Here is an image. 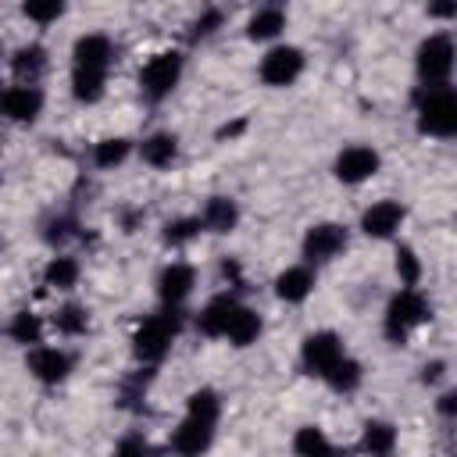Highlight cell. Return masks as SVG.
Wrapping results in <instances>:
<instances>
[{"label": "cell", "mask_w": 457, "mask_h": 457, "mask_svg": "<svg viewBox=\"0 0 457 457\" xmlns=\"http://www.w3.org/2000/svg\"><path fill=\"white\" fill-rule=\"evenodd\" d=\"M418 129L439 139H450L457 132V93L450 86H425V93L418 96Z\"/></svg>", "instance_id": "1"}, {"label": "cell", "mask_w": 457, "mask_h": 457, "mask_svg": "<svg viewBox=\"0 0 457 457\" xmlns=\"http://www.w3.org/2000/svg\"><path fill=\"white\" fill-rule=\"evenodd\" d=\"M175 336H179V311L175 307H164V311H157V314H150V318L139 321V328L132 336V350H136L139 361L154 364V361H161L168 353V346H171Z\"/></svg>", "instance_id": "2"}, {"label": "cell", "mask_w": 457, "mask_h": 457, "mask_svg": "<svg viewBox=\"0 0 457 457\" xmlns=\"http://www.w3.org/2000/svg\"><path fill=\"white\" fill-rule=\"evenodd\" d=\"M421 321H428V303L418 289H400L386 303V336L393 343H403L411 336V328H418Z\"/></svg>", "instance_id": "3"}, {"label": "cell", "mask_w": 457, "mask_h": 457, "mask_svg": "<svg viewBox=\"0 0 457 457\" xmlns=\"http://www.w3.org/2000/svg\"><path fill=\"white\" fill-rule=\"evenodd\" d=\"M414 64H418V79L425 86H446V79L453 71V39L446 32H432L428 39H421Z\"/></svg>", "instance_id": "4"}, {"label": "cell", "mask_w": 457, "mask_h": 457, "mask_svg": "<svg viewBox=\"0 0 457 457\" xmlns=\"http://www.w3.org/2000/svg\"><path fill=\"white\" fill-rule=\"evenodd\" d=\"M179 75H182V54L164 50V54H157V57L146 61V68L139 71V86H143V93L150 100H164L175 89Z\"/></svg>", "instance_id": "5"}, {"label": "cell", "mask_w": 457, "mask_h": 457, "mask_svg": "<svg viewBox=\"0 0 457 457\" xmlns=\"http://www.w3.org/2000/svg\"><path fill=\"white\" fill-rule=\"evenodd\" d=\"M343 357H346V350H343V339H339L336 332H311V336L303 339V346H300L303 368H307L311 375H318V378H325Z\"/></svg>", "instance_id": "6"}, {"label": "cell", "mask_w": 457, "mask_h": 457, "mask_svg": "<svg viewBox=\"0 0 457 457\" xmlns=\"http://www.w3.org/2000/svg\"><path fill=\"white\" fill-rule=\"evenodd\" d=\"M339 250H346V228L336 225V221H318L307 228L303 236V257L311 264H321V261H332Z\"/></svg>", "instance_id": "7"}, {"label": "cell", "mask_w": 457, "mask_h": 457, "mask_svg": "<svg viewBox=\"0 0 457 457\" xmlns=\"http://www.w3.org/2000/svg\"><path fill=\"white\" fill-rule=\"evenodd\" d=\"M303 71V54L296 46H275L261 61V79L268 86H289Z\"/></svg>", "instance_id": "8"}, {"label": "cell", "mask_w": 457, "mask_h": 457, "mask_svg": "<svg viewBox=\"0 0 457 457\" xmlns=\"http://www.w3.org/2000/svg\"><path fill=\"white\" fill-rule=\"evenodd\" d=\"M378 154L371 146H346L339 157H336V179L346 182V186H357L364 179H371L378 171Z\"/></svg>", "instance_id": "9"}, {"label": "cell", "mask_w": 457, "mask_h": 457, "mask_svg": "<svg viewBox=\"0 0 457 457\" xmlns=\"http://www.w3.org/2000/svg\"><path fill=\"white\" fill-rule=\"evenodd\" d=\"M403 218H407L403 204H396V200H378V204H371V207L361 214V228H364V236H371V239H389V236L403 225Z\"/></svg>", "instance_id": "10"}, {"label": "cell", "mask_w": 457, "mask_h": 457, "mask_svg": "<svg viewBox=\"0 0 457 457\" xmlns=\"http://www.w3.org/2000/svg\"><path fill=\"white\" fill-rule=\"evenodd\" d=\"M211 439H214V425L186 414L182 425H179L175 436H171V450H175L179 457H200V453L211 446Z\"/></svg>", "instance_id": "11"}, {"label": "cell", "mask_w": 457, "mask_h": 457, "mask_svg": "<svg viewBox=\"0 0 457 457\" xmlns=\"http://www.w3.org/2000/svg\"><path fill=\"white\" fill-rule=\"evenodd\" d=\"M193 282H196V271L182 261L168 264L161 275H157V296L164 300V307H179L189 293H193Z\"/></svg>", "instance_id": "12"}, {"label": "cell", "mask_w": 457, "mask_h": 457, "mask_svg": "<svg viewBox=\"0 0 457 457\" xmlns=\"http://www.w3.org/2000/svg\"><path fill=\"white\" fill-rule=\"evenodd\" d=\"M25 368H29L39 382L54 386V382H61V378L71 371V357H68L64 350H57V346H36V350L25 357Z\"/></svg>", "instance_id": "13"}, {"label": "cell", "mask_w": 457, "mask_h": 457, "mask_svg": "<svg viewBox=\"0 0 457 457\" xmlns=\"http://www.w3.org/2000/svg\"><path fill=\"white\" fill-rule=\"evenodd\" d=\"M71 57H75V68L107 71V64H111V57H114V46H111V39H107V36L89 32V36H79V39H75Z\"/></svg>", "instance_id": "14"}, {"label": "cell", "mask_w": 457, "mask_h": 457, "mask_svg": "<svg viewBox=\"0 0 457 457\" xmlns=\"http://www.w3.org/2000/svg\"><path fill=\"white\" fill-rule=\"evenodd\" d=\"M0 107L11 121H36L43 111V93L36 86H11V89H4Z\"/></svg>", "instance_id": "15"}, {"label": "cell", "mask_w": 457, "mask_h": 457, "mask_svg": "<svg viewBox=\"0 0 457 457\" xmlns=\"http://www.w3.org/2000/svg\"><path fill=\"white\" fill-rule=\"evenodd\" d=\"M221 336H225L232 346H250V343L261 336V314H257L253 307L236 303V311L228 314V325H225Z\"/></svg>", "instance_id": "16"}, {"label": "cell", "mask_w": 457, "mask_h": 457, "mask_svg": "<svg viewBox=\"0 0 457 457\" xmlns=\"http://www.w3.org/2000/svg\"><path fill=\"white\" fill-rule=\"evenodd\" d=\"M311 289H314V275H311L307 264L286 268V271L275 278V293H278V300H286V303H300V300H307Z\"/></svg>", "instance_id": "17"}, {"label": "cell", "mask_w": 457, "mask_h": 457, "mask_svg": "<svg viewBox=\"0 0 457 457\" xmlns=\"http://www.w3.org/2000/svg\"><path fill=\"white\" fill-rule=\"evenodd\" d=\"M232 311H236V296H232V293H221V296L207 300V307H204L200 318H196L200 332H204V336H221L225 325H228V314H232Z\"/></svg>", "instance_id": "18"}, {"label": "cell", "mask_w": 457, "mask_h": 457, "mask_svg": "<svg viewBox=\"0 0 457 457\" xmlns=\"http://www.w3.org/2000/svg\"><path fill=\"white\" fill-rule=\"evenodd\" d=\"M236 221H239V207L228 196H211L204 214H200V225L211 228V232H232Z\"/></svg>", "instance_id": "19"}, {"label": "cell", "mask_w": 457, "mask_h": 457, "mask_svg": "<svg viewBox=\"0 0 457 457\" xmlns=\"http://www.w3.org/2000/svg\"><path fill=\"white\" fill-rule=\"evenodd\" d=\"M396 446V428L389 421H368L364 436H361V450L368 457H389Z\"/></svg>", "instance_id": "20"}, {"label": "cell", "mask_w": 457, "mask_h": 457, "mask_svg": "<svg viewBox=\"0 0 457 457\" xmlns=\"http://www.w3.org/2000/svg\"><path fill=\"white\" fill-rule=\"evenodd\" d=\"M139 154H143L146 164H154V168H168V164L175 161V154H179V139H175L171 132H154V136L143 139Z\"/></svg>", "instance_id": "21"}, {"label": "cell", "mask_w": 457, "mask_h": 457, "mask_svg": "<svg viewBox=\"0 0 457 457\" xmlns=\"http://www.w3.org/2000/svg\"><path fill=\"white\" fill-rule=\"evenodd\" d=\"M11 68H14V75L21 79V86H32V82L39 79V71L46 68V50H43L39 43H32V46H21V50L14 54Z\"/></svg>", "instance_id": "22"}, {"label": "cell", "mask_w": 457, "mask_h": 457, "mask_svg": "<svg viewBox=\"0 0 457 457\" xmlns=\"http://www.w3.org/2000/svg\"><path fill=\"white\" fill-rule=\"evenodd\" d=\"M282 29H286V14H282V7H261V11L250 18L246 36H250V39H275Z\"/></svg>", "instance_id": "23"}, {"label": "cell", "mask_w": 457, "mask_h": 457, "mask_svg": "<svg viewBox=\"0 0 457 457\" xmlns=\"http://www.w3.org/2000/svg\"><path fill=\"white\" fill-rule=\"evenodd\" d=\"M293 450H296V457H328L332 453V443H328V436L318 425H303L293 436Z\"/></svg>", "instance_id": "24"}, {"label": "cell", "mask_w": 457, "mask_h": 457, "mask_svg": "<svg viewBox=\"0 0 457 457\" xmlns=\"http://www.w3.org/2000/svg\"><path fill=\"white\" fill-rule=\"evenodd\" d=\"M43 282L54 289H71L79 282V261L75 257H50V264L43 268Z\"/></svg>", "instance_id": "25"}, {"label": "cell", "mask_w": 457, "mask_h": 457, "mask_svg": "<svg viewBox=\"0 0 457 457\" xmlns=\"http://www.w3.org/2000/svg\"><path fill=\"white\" fill-rule=\"evenodd\" d=\"M71 93L82 104H96L104 96V71H89V68H75L71 71Z\"/></svg>", "instance_id": "26"}, {"label": "cell", "mask_w": 457, "mask_h": 457, "mask_svg": "<svg viewBox=\"0 0 457 457\" xmlns=\"http://www.w3.org/2000/svg\"><path fill=\"white\" fill-rule=\"evenodd\" d=\"M186 414L218 425V414H221V400H218V393H214V389H196V393H189V400H186Z\"/></svg>", "instance_id": "27"}, {"label": "cell", "mask_w": 457, "mask_h": 457, "mask_svg": "<svg viewBox=\"0 0 457 457\" xmlns=\"http://www.w3.org/2000/svg\"><path fill=\"white\" fill-rule=\"evenodd\" d=\"M361 378H364V371H361V364L350 361V357H343V361L325 375V382H328L336 393H353V389L361 386Z\"/></svg>", "instance_id": "28"}, {"label": "cell", "mask_w": 457, "mask_h": 457, "mask_svg": "<svg viewBox=\"0 0 457 457\" xmlns=\"http://www.w3.org/2000/svg\"><path fill=\"white\" fill-rule=\"evenodd\" d=\"M129 150H132V143L125 136H111V139H100L96 143L93 161H96V168H114V164H121L129 157Z\"/></svg>", "instance_id": "29"}, {"label": "cell", "mask_w": 457, "mask_h": 457, "mask_svg": "<svg viewBox=\"0 0 457 457\" xmlns=\"http://www.w3.org/2000/svg\"><path fill=\"white\" fill-rule=\"evenodd\" d=\"M11 339L14 343H39L43 339V321H39V314H32V311H18L14 318H11Z\"/></svg>", "instance_id": "30"}, {"label": "cell", "mask_w": 457, "mask_h": 457, "mask_svg": "<svg viewBox=\"0 0 457 457\" xmlns=\"http://www.w3.org/2000/svg\"><path fill=\"white\" fill-rule=\"evenodd\" d=\"M54 325H57V332H64V336H79V332H86V325H89L86 307H79V303H64V307L54 314Z\"/></svg>", "instance_id": "31"}, {"label": "cell", "mask_w": 457, "mask_h": 457, "mask_svg": "<svg viewBox=\"0 0 457 457\" xmlns=\"http://www.w3.org/2000/svg\"><path fill=\"white\" fill-rule=\"evenodd\" d=\"M396 275L403 282V289H414L418 278H421V261L411 246H396Z\"/></svg>", "instance_id": "32"}, {"label": "cell", "mask_w": 457, "mask_h": 457, "mask_svg": "<svg viewBox=\"0 0 457 457\" xmlns=\"http://www.w3.org/2000/svg\"><path fill=\"white\" fill-rule=\"evenodd\" d=\"M200 228H204L200 218H175V221L164 225V239H168V243H186V239H193Z\"/></svg>", "instance_id": "33"}, {"label": "cell", "mask_w": 457, "mask_h": 457, "mask_svg": "<svg viewBox=\"0 0 457 457\" xmlns=\"http://www.w3.org/2000/svg\"><path fill=\"white\" fill-rule=\"evenodd\" d=\"M21 11H25V18L46 25V21H57V18L64 14V4H61V0H46V4H36V0H32V4H25Z\"/></svg>", "instance_id": "34"}, {"label": "cell", "mask_w": 457, "mask_h": 457, "mask_svg": "<svg viewBox=\"0 0 457 457\" xmlns=\"http://www.w3.org/2000/svg\"><path fill=\"white\" fill-rule=\"evenodd\" d=\"M114 457H154V450H150V443H146L143 436H125V439L118 443Z\"/></svg>", "instance_id": "35"}, {"label": "cell", "mask_w": 457, "mask_h": 457, "mask_svg": "<svg viewBox=\"0 0 457 457\" xmlns=\"http://www.w3.org/2000/svg\"><path fill=\"white\" fill-rule=\"evenodd\" d=\"M218 25H221V14H218V11H207L204 18H196V25H193V39H204V36H211Z\"/></svg>", "instance_id": "36"}, {"label": "cell", "mask_w": 457, "mask_h": 457, "mask_svg": "<svg viewBox=\"0 0 457 457\" xmlns=\"http://www.w3.org/2000/svg\"><path fill=\"white\" fill-rule=\"evenodd\" d=\"M443 371H446V364H443V361H432V364L421 368V382H439Z\"/></svg>", "instance_id": "37"}, {"label": "cell", "mask_w": 457, "mask_h": 457, "mask_svg": "<svg viewBox=\"0 0 457 457\" xmlns=\"http://www.w3.org/2000/svg\"><path fill=\"white\" fill-rule=\"evenodd\" d=\"M453 411H457V393H443V396H439V414L450 418Z\"/></svg>", "instance_id": "38"}, {"label": "cell", "mask_w": 457, "mask_h": 457, "mask_svg": "<svg viewBox=\"0 0 457 457\" xmlns=\"http://www.w3.org/2000/svg\"><path fill=\"white\" fill-rule=\"evenodd\" d=\"M453 11H457L453 4H439V7H432V14H436V18H450Z\"/></svg>", "instance_id": "39"}, {"label": "cell", "mask_w": 457, "mask_h": 457, "mask_svg": "<svg viewBox=\"0 0 457 457\" xmlns=\"http://www.w3.org/2000/svg\"><path fill=\"white\" fill-rule=\"evenodd\" d=\"M328 457H350V453H346V450H332Z\"/></svg>", "instance_id": "40"}, {"label": "cell", "mask_w": 457, "mask_h": 457, "mask_svg": "<svg viewBox=\"0 0 457 457\" xmlns=\"http://www.w3.org/2000/svg\"><path fill=\"white\" fill-rule=\"evenodd\" d=\"M0 100H4V89H0Z\"/></svg>", "instance_id": "41"}]
</instances>
